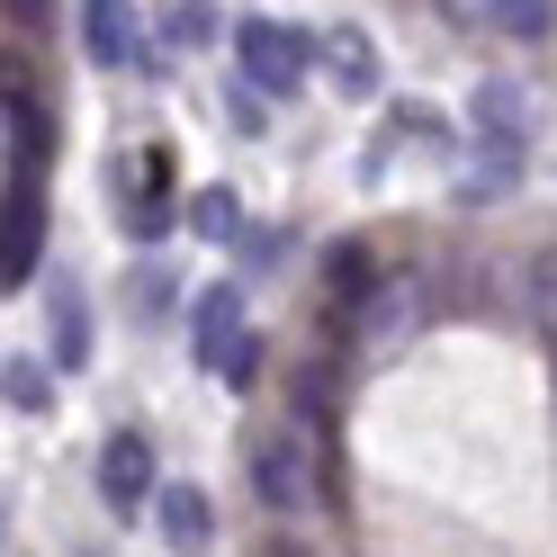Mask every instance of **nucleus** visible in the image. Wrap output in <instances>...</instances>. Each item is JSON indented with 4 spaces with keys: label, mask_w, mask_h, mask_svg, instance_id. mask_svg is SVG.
Masks as SVG:
<instances>
[{
    "label": "nucleus",
    "mask_w": 557,
    "mask_h": 557,
    "mask_svg": "<svg viewBox=\"0 0 557 557\" xmlns=\"http://www.w3.org/2000/svg\"><path fill=\"white\" fill-rule=\"evenodd\" d=\"M468 153H476V198H504L531 162V109H521L512 82H485L476 90V126H468Z\"/></svg>",
    "instance_id": "1"
},
{
    "label": "nucleus",
    "mask_w": 557,
    "mask_h": 557,
    "mask_svg": "<svg viewBox=\"0 0 557 557\" xmlns=\"http://www.w3.org/2000/svg\"><path fill=\"white\" fill-rule=\"evenodd\" d=\"M189 225H198L207 243H234V234H243V198H234V189H198Z\"/></svg>",
    "instance_id": "14"
},
{
    "label": "nucleus",
    "mask_w": 557,
    "mask_h": 557,
    "mask_svg": "<svg viewBox=\"0 0 557 557\" xmlns=\"http://www.w3.org/2000/svg\"><path fill=\"white\" fill-rule=\"evenodd\" d=\"M162 37H171V46H198V37H207V10H171Z\"/></svg>",
    "instance_id": "17"
},
{
    "label": "nucleus",
    "mask_w": 557,
    "mask_h": 557,
    "mask_svg": "<svg viewBox=\"0 0 557 557\" xmlns=\"http://www.w3.org/2000/svg\"><path fill=\"white\" fill-rule=\"evenodd\" d=\"M324 54H333V82L351 90V99L377 82V73H369V46H360V27H333V37H324Z\"/></svg>",
    "instance_id": "12"
},
{
    "label": "nucleus",
    "mask_w": 557,
    "mask_h": 557,
    "mask_svg": "<svg viewBox=\"0 0 557 557\" xmlns=\"http://www.w3.org/2000/svg\"><path fill=\"white\" fill-rule=\"evenodd\" d=\"M46 145H54L46 99L37 90H10V171H37V181H46Z\"/></svg>",
    "instance_id": "9"
},
{
    "label": "nucleus",
    "mask_w": 557,
    "mask_h": 557,
    "mask_svg": "<svg viewBox=\"0 0 557 557\" xmlns=\"http://www.w3.org/2000/svg\"><path fill=\"white\" fill-rule=\"evenodd\" d=\"M198 369H207V377H234V387L261 369L252 333H243V315H234V288H207V297H198Z\"/></svg>",
    "instance_id": "5"
},
{
    "label": "nucleus",
    "mask_w": 557,
    "mask_h": 557,
    "mask_svg": "<svg viewBox=\"0 0 557 557\" xmlns=\"http://www.w3.org/2000/svg\"><path fill=\"white\" fill-rule=\"evenodd\" d=\"M441 10L459 18V27H495V0H441Z\"/></svg>",
    "instance_id": "18"
},
{
    "label": "nucleus",
    "mask_w": 557,
    "mask_h": 557,
    "mask_svg": "<svg viewBox=\"0 0 557 557\" xmlns=\"http://www.w3.org/2000/svg\"><path fill=\"white\" fill-rule=\"evenodd\" d=\"M0 387H10V413H46V405H54V369H46V360H10Z\"/></svg>",
    "instance_id": "13"
},
{
    "label": "nucleus",
    "mask_w": 557,
    "mask_h": 557,
    "mask_svg": "<svg viewBox=\"0 0 557 557\" xmlns=\"http://www.w3.org/2000/svg\"><path fill=\"white\" fill-rule=\"evenodd\" d=\"M495 27H504V37H548L557 0H495Z\"/></svg>",
    "instance_id": "15"
},
{
    "label": "nucleus",
    "mask_w": 557,
    "mask_h": 557,
    "mask_svg": "<svg viewBox=\"0 0 557 557\" xmlns=\"http://www.w3.org/2000/svg\"><path fill=\"white\" fill-rule=\"evenodd\" d=\"M82 54L99 63V73H126V63H145L135 0H82Z\"/></svg>",
    "instance_id": "8"
},
{
    "label": "nucleus",
    "mask_w": 557,
    "mask_h": 557,
    "mask_svg": "<svg viewBox=\"0 0 557 557\" xmlns=\"http://www.w3.org/2000/svg\"><path fill=\"white\" fill-rule=\"evenodd\" d=\"M153 512H162V540L171 548H207V531H216V521H207V495H198V485H162V495H153Z\"/></svg>",
    "instance_id": "10"
},
{
    "label": "nucleus",
    "mask_w": 557,
    "mask_h": 557,
    "mask_svg": "<svg viewBox=\"0 0 557 557\" xmlns=\"http://www.w3.org/2000/svg\"><path fill=\"white\" fill-rule=\"evenodd\" d=\"M413 324H423V278H405V270H387V278H377V297L360 306V315H342V333H351L369 360L405 351V342H413Z\"/></svg>",
    "instance_id": "2"
},
{
    "label": "nucleus",
    "mask_w": 557,
    "mask_h": 557,
    "mask_svg": "<svg viewBox=\"0 0 557 557\" xmlns=\"http://www.w3.org/2000/svg\"><path fill=\"white\" fill-rule=\"evenodd\" d=\"M521 306L540 315V333H557V252H531V261H521Z\"/></svg>",
    "instance_id": "11"
},
{
    "label": "nucleus",
    "mask_w": 557,
    "mask_h": 557,
    "mask_svg": "<svg viewBox=\"0 0 557 557\" xmlns=\"http://www.w3.org/2000/svg\"><path fill=\"white\" fill-rule=\"evenodd\" d=\"M153 485H162V468H153L145 432H109L99 441V495H109V512H145Z\"/></svg>",
    "instance_id": "7"
},
{
    "label": "nucleus",
    "mask_w": 557,
    "mask_h": 557,
    "mask_svg": "<svg viewBox=\"0 0 557 557\" xmlns=\"http://www.w3.org/2000/svg\"><path fill=\"white\" fill-rule=\"evenodd\" d=\"M252 495L270 512H297L306 495H315V459H306L297 432H252Z\"/></svg>",
    "instance_id": "6"
},
{
    "label": "nucleus",
    "mask_w": 557,
    "mask_h": 557,
    "mask_svg": "<svg viewBox=\"0 0 557 557\" xmlns=\"http://www.w3.org/2000/svg\"><path fill=\"white\" fill-rule=\"evenodd\" d=\"M46 270V181L37 171H10V216H0V278L27 288Z\"/></svg>",
    "instance_id": "3"
},
{
    "label": "nucleus",
    "mask_w": 557,
    "mask_h": 557,
    "mask_svg": "<svg viewBox=\"0 0 557 557\" xmlns=\"http://www.w3.org/2000/svg\"><path fill=\"white\" fill-rule=\"evenodd\" d=\"M82 351H90V342H82V297H73V288H54V360L73 369Z\"/></svg>",
    "instance_id": "16"
},
{
    "label": "nucleus",
    "mask_w": 557,
    "mask_h": 557,
    "mask_svg": "<svg viewBox=\"0 0 557 557\" xmlns=\"http://www.w3.org/2000/svg\"><path fill=\"white\" fill-rule=\"evenodd\" d=\"M10 18H27V27H37V18H46V0H10Z\"/></svg>",
    "instance_id": "19"
},
{
    "label": "nucleus",
    "mask_w": 557,
    "mask_h": 557,
    "mask_svg": "<svg viewBox=\"0 0 557 557\" xmlns=\"http://www.w3.org/2000/svg\"><path fill=\"white\" fill-rule=\"evenodd\" d=\"M234 54H243V82H252V90H297L306 63H315L306 37H297V27H278V18H243L234 27Z\"/></svg>",
    "instance_id": "4"
}]
</instances>
